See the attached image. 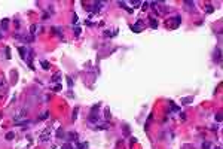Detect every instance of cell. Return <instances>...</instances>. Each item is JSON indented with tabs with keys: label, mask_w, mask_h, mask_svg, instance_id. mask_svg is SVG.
Masks as SVG:
<instances>
[{
	"label": "cell",
	"mask_w": 223,
	"mask_h": 149,
	"mask_svg": "<svg viewBox=\"0 0 223 149\" xmlns=\"http://www.w3.org/2000/svg\"><path fill=\"white\" fill-rule=\"evenodd\" d=\"M180 22H182V17H173L170 21H165V25L170 27V29H177V27L180 25Z\"/></svg>",
	"instance_id": "1"
},
{
	"label": "cell",
	"mask_w": 223,
	"mask_h": 149,
	"mask_svg": "<svg viewBox=\"0 0 223 149\" xmlns=\"http://www.w3.org/2000/svg\"><path fill=\"white\" fill-rule=\"evenodd\" d=\"M24 116H25V110H21V112H18V115L13 116V121H15V122H18V121H20L21 118H24Z\"/></svg>",
	"instance_id": "2"
},
{
	"label": "cell",
	"mask_w": 223,
	"mask_h": 149,
	"mask_svg": "<svg viewBox=\"0 0 223 149\" xmlns=\"http://www.w3.org/2000/svg\"><path fill=\"white\" fill-rule=\"evenodd\" d=\"M18 51H20V55H21V58H27V49L25 48H22V46H20V48H18Z\"/></svg>",
	"instance_id": "3"
},
{
	"label": "cell",
	"mask_w": 223,
	"mask_h": 149,
	"mask_svg": "<svg viewBox=\"0 0 223 149\" xmlns=\"http://www.w3.org/2000/svg\"><path fill=\"white\" fill-rule=\"evenodd\" d=\"M140 30H141V21H138L135 25H132V31H134V33H138Z\"/></svg>",
	"instance_id": "4"
},
{
	"label": "cell",
	"mask_w": 223,
	"mask_h": 149,
	"mask_svg": "<svg viewBox=\"0 0 223 149\" xmlns=\"http://www.w3.org/2000/svg\"><path fill=\"white\" fill-rule=\"evenodd\" d=\"M8 24H9V20L6 18V20L2 21V29H3V30H8Z\"/></svg>",
	"instance_id": "5"
},
{
	"label": "cell",
	"mask_w": 223,
	"mask_h": 149,
	"mask_svg": "<svg viewBox=\"0 0 223 149\" xmlns=\"http://www.w3.org/2000/svg\"><path fill=\"white\" fill-rule=\"evenodd\" d=\"M40 64H42V67H43L45 70H46V69H49V67H51L49 61H45V60H43V61H40Z\"/></svg>",
	"instance_id": "6"
},
{
	"label": "cell",
	"mask_w": 223,
	"mask_h": 149,
	"mask_svg": "<svg viewBox=\"0 0 223 149\" xmlns=\"http://www.w3.org/2000/svg\"><path fill=\"white\" fill-rule=\"evenodd\" d=\"M61 79V73H55L54 76H52V82H57V81H60Z\"/></svg>",
	"instance_id": "7"
},
{
	"label": "cell",
	"mask_w": 223,
	"mask_h": 149,
	"mask_svg": "<svg viewBox=\"0 0 223 149\" xmlns=\"http://www.w3.org/2000/svg\"><path fill=\"white\" fill-rule=\"evenodd\" d=\"M150 27L152 29H156V27H158V22H156L153 18H150Z\"/></svg>",
	"instance_id": "8"
},
{
	"label": "cell",
	"mask_w": 223,
	"mask_h": 149,
	"mask_svg": "<svg viewBox=\"0 0 223 149\" xmlns=\"http://www.w3.org/2000/svg\"><path fill=\"white\" fill-rule=\"evenodd\" d=\"M211 148V143L210 142H204L202 143V149H210Z\"/></svg>",
	"instance_id": "9"
},
{
	"label": "cell",
	"mask_w": 223,
	"mask_h": 149,
	"mask_svg": "<svg viewBox=\"0 0 223 149\" xmlns=\"http://www.w3.org/2000/svg\"><path fill=\"white\" fill-rule=\"evenodd\" d=\"M220 57H222V54H220V49L217 48V51H216V61H220Z\"/></svg>",
	"instance_id": "10"
},
{
	"label": "cell",
	"mask_w": 223,
	"mask_h": 149,
	"mask_svg": "<svg viewBox=\"0 0 223 149\" xmlns=\"http://www.w3.org/2000/svg\"><path fill=\"white\" fill-rule=\"evenodd\" d=\"M49 116V112H43V113H42L40 116H39V119H46Z\"/></svg>",
	"instance_id": "11"
},
{
	"label": "cell",
	"mask_w": 223,
	"mask_h": 149,
	"mask_svg": "<svg viewBox=\"0 0 223 149\" xmlns=\"http://www.w3.org/2000/svg\"><path fill=\"white\" fill-rule=\"evenodd\" d=\"M207 12L208 13H213V12H214V8H213L211 4H207Z\"/></svg>",
	"instance_id": "12"
},
{
	"label": "cell",
	"mask_w": 223,
	"mask_h": 149,
	"mask_svg": "<svg viewBox=\"0 0 223 149\" xmlns=\"http://www.w3.org/2000/svg\"><path fill=\"white\" fill-rule=\"evenodd\" d=\"M13 137H15V134H13V133H8L6 134V140H12Z\"/></svg>",
	"instance_id": "13"
},
{
	"label": "cell",
	"mask_w": 223,
	"mask_h": 149,
	"mask_svg": "<svg viewBox=\"0 0 223 149\" xmlns=\"http://www.w3.org/2000/svg\"><path fill=\"white\" fill-rule=\"evenodd\" d=\"M86 146H88L86 143H77V148L79 149H86Z\"/></svg>",
	"instance_id": "14"
},
{
	"label": "cell",
	"mask_w": 223,
	"mask_h": 149,
	"mask_svg": "<svg viewBox=\"0 0 223 149\" xmlns=\"http://www.w3.org/2000/svg\"><path fill=\"white\" fill-rule=\"evenodd\" d=\"M57 136H58L60 139H63V136H64V131H63V130H58V131H57Z\"/></svg>",
	"instance_id": "15"
},
{
	"label": "cell",
	"mask_w": 223,
	"mask_h": 149,
	"mask_svg": "<svg viewBox=\"0 0 223 149\" xmlns=\"http://www.w3.org/2000/svg\"><path fill=\"white\" fill-rule=\"evenodd\" d=\"M216 121H217V122H222V113H217L216 115Z\"/></svg>",
	"instance_id": "16"
},
{
	"label": "cell",
	"mask_w": 223,
	"mask_h": 149,
	"mask_svg": "<svg viewBox=\"0 0 223 149\" xmlns=\"http://www.w3.org/2000/svg\"><path fill=\"white\" fill-rule=\"evenodd\" d=\"M74 34H76V36L80 34V27H76V29H74Z\"/></svg>",
	"instance_id": "17"
},
{
	"label": "cell",
	"mask_w": 223,
	"mask_h": 149,
	"mask_svg": "<svg viewBox=\"0 0 223 149\" xmlns=\"http://www.w3.org/2000/svg\"><path fill=\"white\" fill-rule=\"evenodd\" d=\"M11 49H9V46H6V58H11Z\"/></svg>",
	"instance_id": "18"
},
{
	"label": "cell",
	"mask_w": 223,
	"mask_h": 149,
	"mask_svg": "<svg viewBox=\"0 0 223 149\" xmlns=\"http://www.w3.org/2000/svg\"><path fill=\"white\" fill-rule=\"evenodd\" d=\"M63 149H72V145H70V143H65V145L63 146Z\"/></svg>",
	"instance_id": "19"
},
{
	"label": "cell",
	"mask_w": 223,
	"mask_h": 149,
	"mask_svg": "<svg viewBox=\"0 0 223 149\" xmlns=\"http://www.w3.org/2000/svg\"><path fill=\"white\" fill-rule=\"evenodd\" d=\"M54 91H61V85H55L54 87Z\"/></svg>",
	"instance_id": "20"
},
{
	"label": "cell",
	"mask_w": 223,
	"mask_h": 149,
	"mask_svg": "<svg viewBox=\"0 0 223 149\" xmlns=\"http://www.w3.org/2000/svg\"><path fill=\"white\" fill-rule=\"evenodd\" d=\"M131 4H134V6H138V4H141V2H135V0H134V2H131Z\"/></svg>",
	"instance_id": "21"
},
{
	"label": "cell",
	"mask_w": 223,
	"mask_h": 149,
	"mask_svg": "<svg viewBox=\"0 0 223 149\" xmlns=\"http://www.w3.org/2000/svg\"><path fill=\"white\" fill-rule=\"evenodd\" d=\"M214 149H222V148H220V146H217V148H214Z\"/></svg>",
	"instance_id": "22"
}]
</instances>
